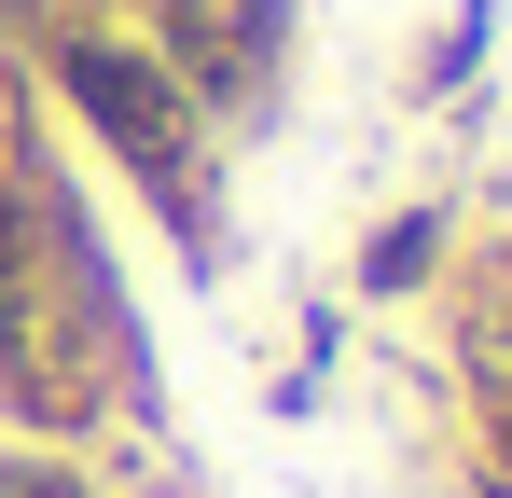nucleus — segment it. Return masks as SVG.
Returning <instances> with one entry per match:
<instances>
[{"mask_svg":"<svg viewBox=\"0 0 512 498\" xmlns=\"http://www.w3.org/2000/svg\"><path fill=\"white\" fill-rule=\"evenodd\" d=\"M485 56H499V0H457V14H429V42L402 56V97L416 111H457L485 83Z\"/></svg>","mask_w":512,"mask_h":498,"instance_id":"obj_4","label":"nucleus"},{"mask_svg":"<svg viewBox=\"0 0 512 498\" xmlns=\"http://www.w3.org/2000/svg\"><path fill=\"white\" fill-rule=\"evenodd\" d=\"M111 28L153 42V70L208 111L222 153L263 139V125L291 111V28H305V0H125Z\"/></svg>","mask_w":512,"mask_h":498,"instance_id":"obj_2","label":"nucleus"},{"mask_svg":"<svg viewBox=\"0 0 512 498\" xmlns=\"http://www.w3.org/2000/svg\"><path fill=\"white\" fill-rule=\"evenodd\" d=\"M0 56H14V83L167 222L180 277H222V263H236V153H222L208 111L153 70L139 28H111V14H0Z\"/></svg>","mask_w":512,"mask_h":498,"instance_id":"obj_1","label":"nucleus"},{"mask_svg":"<svg viewBox=\"0 0 512 498\" xmlns=\"http://www.w3.org/2000/svg\"><path fill=\"white\" fill-rule=\"evenodd\" d=\"M457 236H471L457 194H402V208H374L360 249H346V305H429L443 263H457Z\"/></svg>","mask_w":512,"mask_h":498,"instance_id":"obj_3","label":"nucleus"},{"mask_svg":"<svg viewBox=\"0 0 512 498\" xmlns=\"http://www.w3.org/2000/svg\"><path fill=\"white\" fill-rule=\"evenodd\" d=\"M0 498H125L111 457H70V443H0Z\"/></svg>","mask_w":512,"mask_h":498,"instance_id":"obj_5","label":"nucleus"}]
</instances>
